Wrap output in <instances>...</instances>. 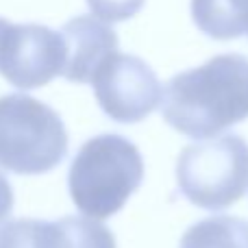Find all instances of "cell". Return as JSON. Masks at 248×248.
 Returning a JSON list of instances; mask_svg holds the SVG:
<instances>
[{"instance_id":"obj_5","label":"cell","mask_w":248,"mask_h":248,"mask_svg":"<svg viewBox=\"0 0 248 248\" xmlns=\"http://www.w3.org/2000/svg\"><path fill=\"white\" fill-rule=\"evenodd\" d=\"M65 39L42 24H11L0 17V74L20 90H37L63 77Z\"/></svg>"},{"instance_id":"obj_9","label":"cell","mask_w":248,"mask_h":248,"mask_svg":"<svg viewBox=\"0 0 248 248\" xmlns=\"http://www.w3.org/2000/svg\"><path fill=\"white\" fill-rule=\"evenodd\" d=\"M192 20L214 39L248 35V0H192Z\"/></svg>"},{"instance_id":"obj_2","label":"cell","mask_w":248,"mask_h":248,"mask_svg":"<svg viewBox=\"0 0 248 248\" xmlns=\"http://www.w3.org/2000/svg\"><path fill=\"white\" fill-rule=\"evenodd\" d=\"M144 181V159L131 140L98 135L78 148L68 172V189L83 216L107 220L126 205Z\"/></svg>"},{"instance_id":"obj_6","label":"cell","mask_w":248,"mask_h":248,"mask_svg":"<svg viewBox=\"0 0 248 248\" xmlns=\"http://www.w3.org/2000/svg\"><path fill=\"white\" fill-rule=\"evenodd\" d=\"M98 107L120 124L141 122L163 100L157 74L140 57L113 52L92 78Z\"/></svg>"},{"instance_id":"obj_4","label":"cell","mask_w":248,"mask_h":248,"mask_svg":"<svg viewBox=\"0 0 248 248\" xmlns=\"http://www.w3.org/2000/svg\"><path fill=\"white\" fill-rule=\"evenodd\" d=\"M176 185L192 205L220 211L248 189V144L240 135L185 146L176 159Z\"/></svg>"},{"instance_id":"obj_12","label":"cell","mask_w":248,"mask_h":248,"mask_svg":"<svg viewBox=\"0 0 248 248\" xmlns=\"http://www.w3.org/2000/svg\"><path fill=\"white\" fill-rule=\"evenodd\" d=\"M11 209H13V189H11V185H9L7 176L0 172V222L7 220Z\"/></svg>"},{"instance_id":"obj_1","label":"cell","mask_w":248,"mask_h":248,"mask_svg":"<svg viewBox=\"0 0 248 248\" xmlns=\"http://www.w3.org/2000/svg\"><path fill=\"white\" fill-rule=\"evenodd\" d=\"M161 116L174 131L209 140L248 118V59L218 55L172 77L163 87Z\"/></svg>"},{"instance_id":"obj_8","label":"cell","mask_w":248,"mask_h":248,"mask_svg":"<svg viewBox=\"0 0 248 248\" xmlns=\"http://www.w3.org/2000/svg\"><path fill=\"white\" fill-rule=\"evenodd\" d=\"M61 35L65 39L63 78L72 83H92L100 65L118 52V35L98 17H74L63 24Z\"/></svg>"},{"instance_id":"obj_3","label":"cell","mask_w":248,"mask_h":248,"mask_svg":"<svg viewBox=\"0 0 248 248\" xmlns=\"http://www.w3.org/2000/svg\"><path fill=\"white\" fill-rule=\"evenodd\" d=\"M61 116L26 94L0 96V168L16 174H44L68 155Z\"/></svg>"},{"instance_id":"obj_10","label":"cell","mask_w":248,"mask_h":248,"mask_svg":"<svg viewBox=\"0 0 248 248\" xmlns=\"http://www.w3.org/2000/svg\"><path fill=\"white\" fill-rule=\"evenodd\" d=\"M179 248H248V222L233 216H211L192 224Z\"/></svg>"},{"instance_id":"obj_11","label":"cell","mask_w":248,"mask_h":248,"mask_svg":"<svg viewBox=\"0 0 248 248\" xmlns=\"http://www.w3.org/2000/svg\"><path fill=\"white\" fill-rule=\"evenodd\" d=\"M146 0H87L92 13L98 20L124 22L141 11Z\"/></svg>"},{"instance_id":"obj_7","label":"cell","mask_w":248,"mask_h":248,"mask_svg":"<svg viewBox=\"0 0 248 248\" xmlns=\"http://www.w3.org/2000/svg\"><path fill=\"white\" fill-rule=\"evenodd\" d=\"M0 248H116L113 233L90 216L13 220L0 227Z\"/></svg>"}]
</instances>
